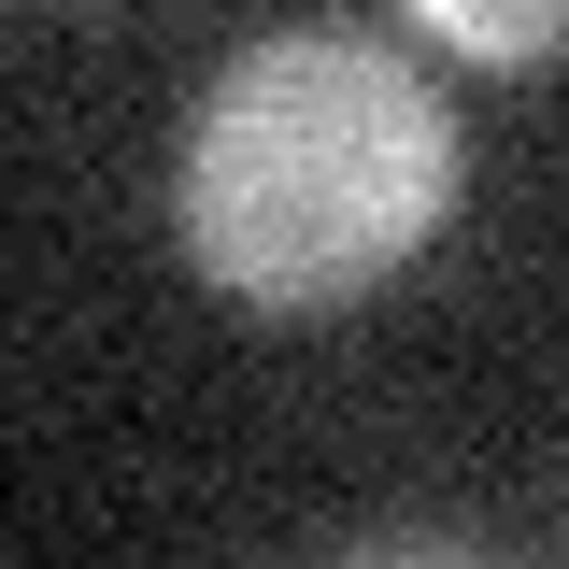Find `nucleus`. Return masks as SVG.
<instances>
[{"label": "nucleus", "instance_id": "nucleus-1", "mask_svg": "<svg viewBox=\"0 0 569 569\" xmlns=\"http://www.w3.org/2000/svg\"><path fill=\"white\" fill-rule=\"evenodd\" d=\"M456 213V114L385 29H271L200 86L171 228L257 313H342Z\"/></svg>", "mask_w": 569, "mask_h": 569}, {"label": "nucleus", "instance_id": "nucleus-2", "mask_svg": "<svg viewBox=\"0 0 569 569\" xmlns=\"http://www.w3.org/2000/svg\"><path fill=\"white\" fill-rule=\"evenodd\" d=\"M427 43H456V58H485V71H541L556 58V29H569V0H399Z\"/></svg>", "mask_w": 569, "mask_h": 569}]
</instances>
